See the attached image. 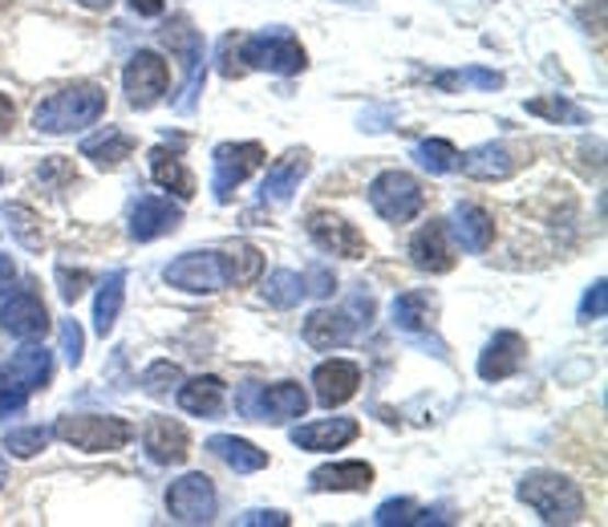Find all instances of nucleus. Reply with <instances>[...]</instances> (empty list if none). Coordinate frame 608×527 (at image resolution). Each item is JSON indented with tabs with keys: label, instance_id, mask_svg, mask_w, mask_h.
<instances>
[{
	"label": "nucleus",
	"instance_id": "ea45409f",
	"mask_svg": "<svg viewBox=\"0 0 608 527\" xmlns=\"http://www.w3.org/2000/svg\"><path fill=\"white\" fill-rule=\"evenodd\" d=\"M239 45H244V33H227V37H219V45H215V69H219L224 78H244V74H248Z\"/></svg>",
	"mask_w": 608,
	"mask_h": 527
},
{
	"label": "nucleus",
	"instance_id": "6ab92c4d",
	"mask_svg": "<svg viewBox=\"0 0 608 527\" xmlns=\"http://www.w3.org/2000/svg\"><path fill=\"white\" fill-rule=\"evenodd\" d=\"M308 171H313V155H308V150H284V155L268 167L264 183H260V203H264V208H284V203L296 195V187H301V179Z\"/></svg>",
	"mask_w": 608,
	"mask_h": 527
},
{
	"label": "nucleus",
	"instance_id": "6e6d98bb",
	"mask_svg": "<svg viewBox=\"0 0 608 527\" xmlns=\"http://www.w3.org/2000/svg\"><path fill=\"white\" fill-rule=\"evenodd\" d=\"M9 4H13V0H0V13H4V9H9Z\"/></svg>",
	"mask_w": 608,
	"mask_h": 527
},
{
	"label": "nucleus",
	"instance_id": "b1692460",
	"mask_svg": "<svg viewBox=\"0 0 608 527\" xmlns=\"http://www.w3.org/2000/svg\"><path fill=\"white\" fill-rule=\"evenodd\" d=\"M447 232L459 239V248L478 256V251H487L495 244V215L487 208H478V203H454Z\"/></svg>",
	"mask_w": 608,
	"mask_h": 527
},
{
	"label": "nucleus",
	"instance_id": "39448f33",
	"mask_svg": "<svg viewBox=\"0 0 608 527\" xmlns=\"http://www.w3.org/2000/svg\"><path fill=\"white\" fill-rule=\"evenodd\" d=\"M370 208L382 215L385 224H410L414 215H423L426 208V191L410 171H382L373 175L370 183Z\"/></svg>",
	"mask_w": 608,
	"mask_h": 527
},
{
	"label": "nucleus",
	"instance_id": "412c9836",
	"mask_svg": "<svg viewBox=\"0 0 608 527\" xmlns=\"http://www.w3.org/2000/svg\"><path fill=\"white\" fill-rule=\"evenodd\" d=\"M390 325L406 337H423V333H435L438 325V296L430 289H410L397 292L390 301Z\"/></svg>",
	"mask_w": 608,
	"mask_h": 527
},
{
	"label": "nucleus",
	"instance_id": "603ef678",
	"mask_svg": "<svg viewBox=\"0 0 608 527\" xmlns=\"http://www.w3.org/2000/svg\"><path fill=\"white\" fill-rule=\"evenodd\" d=\"M13 277H16V268H13V260L9 256H0V292L13 284Z\"/></svg>",
	"mask_w": 608,
	"mask_h": 527
},
{
	"label": "nucleus",
	"instance_id": "f257e3e1",
	"mask_svg": "<svg viewBox=\"0 0 608 527\" xmlns=\"http://www.w3.org/2000/svg\"><path fill=\"white\" fill-rule=\"evenodd\" d=\"M106 114V90L98 81H74L66 90L49 93L45 102L33 110V126L37 134H74L86 131Z\"/></svg>",
	"mask_w": 608,
	"mask_h": 527
},
{
	"label": "nucleus",
	"instance_id": "79ce46f5",
	"mask_svg": "<svg viewBox=\"0 0 608 527\" xmlns=\"http://www.w3.org/2000/svg\"><path fill=\"white\" fill-rule=\"evenodd\" d=\"M414 515H418V503L414 500H385L378 512H373V524H382V527H394V524H414Z\"/></svg>",
	"mask_w": 608,
	"mask_h": 527
},
{
	"label": "nucleus",
	"instance_id": "a18cd8bd",
	"mask_svg": "<svg viewBox=\"0 0 608 527\" xmlns=\"http://www.w3.org/2000/svg\"><path fill=\"white\" fill-rule=\"evenodd\" d=\"M61 354L74 369L81 366V354H86V337H81L78 321H61Z\"/></svg>",
	"mask_w": 608,
	"mask_h": 527
},
{
	"label": "nucleus",
	"instance_id": "9b49d317",
	"mask_svg": "<svg viewBox=\"0 0 608 527\" xmlns=\"http://www.w3.org/2000/svg\"><path fill=\"white\" fill-rule=\"evenodd\" d=\"M304 232H308V239L320 251H329V256H341V260H365L370 256V239L361 236L345 215H337V211H313Z\"/></svg>",
	"mask_w": 608,
	"mask_h": 527
},
{
	"label": "nucleus",
	"instance_id": "c756f323",
	"mask_svg": "<svg viewBox=\"0 0 608 527\" xmlns=\"http://www.w3.org/2000/svg\"><path fill=\"white\" fill-rule=\"evenodd\" d=\"M122 301H126V268H114L110 277H102L98 296H93V333H98V337H110V333H114Z\"/></svg>",
	"mask_w": 608,
	"mask_h": 527
},
{
	"label": "nucleus",
	"instance_id": "2f4dec72",
	"mask_svg": "<svg viewBox=\"0 0 608 527\" xmlns=\"http://www.w3.org/2000/svg\"><path fill=\"white\" fill-rule=\"evenodd\" d=\"M219 260H224V280L227 289H244V284H256L264 277V256L251 244H232V248H219Z\"/></svg>",
	"mask_w": 608,
	"mask_h": 527
},
{
	"label": "nucleus",
	"instance_id": "e433bc0d",
	"mask_svg": "<svg viewBox=\"0 0 608 527\" xmlns=\"http://www.w3.org/2000/svg\"><path fill=\"white\" fill-rule=\"evenodd\" d=\"M435 86H438V90H447V93L463 90V86H478V90H499L503 74H495V69L471 66V69H454V74H438Z\"/></svg>",
	"mask_w": 608,
	"mask_h": 527
},
{
	"label": "nucleus",
	"instance_id": "3c124183",
	"mask_svg": "<svg viewBox=\"0 0 608 527\" xmlns=\"http://www.w3.org/2000/svg\"><path fill=\"white\" fill-rule=\"evenodd\" d=\"M13 122H16V105L9 93H0V134H9L13 131Z\"/></svg>",
	"mask_w": 608,
	"mask_h": 527
},
{
	"label": "nucleus",
	"instance_id": "423d86ee",
	"mask_svg": "<svg viewBox=\"0 0 608 527\" xmlns=\"http://www.w3.org/2000/svg\"><path fill=\"white\" fill-rule=\"evenodd\" d=\"M244 66L248 69H268V74H280V78H292L308 66V53L289 29H268V33H256V37H244Z\"/></svg>",
	"mask_w": 608,
	"mask_h": 527
},
{
	"label": "nucleus",
	"instance_id": "f704fd0d",
	"mask_svg": "<svg viewBox=\"0 0 608 527\" xmlns=\"http://www.w3.org/2000/svg\"><path fill=\"white\" fill-rule=\"evenodd\" d=\"M414 162L430 175H450L459 171V146L447 143V138H423L414 146Z\"/></svg>",
	"mask_w": 608,
	"mask_h": 527
},
{
	"label": "nucleus",
	"instance_id": "c9c22d12",
	"mask_svg": "<svg viewBox=\"0 0 608 527\" xmlns=\"http://www.w3.org/2000/svg\"><path fill=\"white\" fill-rule=\"evenodd\" d=\"M49 438H54V430H45V426H9L0 447L9 450L13 459H37L41 450L49 447Z\"/></svg>",
	"mask_w": 608,
	"mask_h": 527
},
{
	"label": "nucleus",
	"instance_id": "5701e85b",
	"mask_svg": "<svg viewBox=\"0 0 608 527\" xmlns=\"http://www.w3.org/2000/svg\"><path fill=\"white\" fill-rule=\"evenodd\" d=\"M361 435V422L358 418H320V422H304L292 430V447L313 450V455H329V450L349 447L353 438Z\"/></svg>",
	"mask_w": 608,
	"mask_h": 527
},
{
	"label": "nucleus",
	"instance_id": "9d476101",
	"mask_svg": "<svg viewBox=\"0 0 608 527\" xmlns=\"http://www.w3.org/2000/svg\"><path fill=\"white\" fill-rule=\"evenodd\" d=\"M162 41H167V49L179 57V66H183V98L174 102V110H195L199 102V90H203V74H207V66H203V37H199L195 29L187 25V21H174V29L167 25L162 29Z\"/></svg>",
	"mask_w": 608,
	"mask_h": 527
},
{
	"label": "nucleus",
	"instance_id": "f3484780",
	"mask_svg": "<svg viewBox=\"0 0 608 527\" xmlns=\"http://www.w3.org/2000/svg\"><path fill=\"white\" fill-rule=\"evenodd\" d=\"M523 361H528V341L516 329H499L487 341V349L478 354V378L483 382H507L523 369Z\"/></svg>",
	"mask_w": 608,
	"mask_h": 527
},
{
	"label": "nucleus",
	"instance_id": "ddd939ff",
	"mask_svg": "<svg viewBox=\"0 0 608 527\" xmlns=\"http://www.w3.org/2000/svg\"><path fill=\"white\" fill-rule=\"evenodd\" d=\"M528 155L511 143H483V146H471L466 155H459V171L466 179H478V183H503L511 179L516 171H523Z\"/></svg>",
	"mask_w": 608,
	"mask_h": 527
},
{
	"label": "nucleus",
	"instance_id": "c03bdc74",
	"mask_svg": "<svg viewBox=\"0 0 608 527\" xmlns=\"http://www.w3.org/2000/svg\"><path fill=\"white\" fill-rule=\"evenodd\" d=\"M605 309H608L605 280H596L593 289L584 292V301H581V321H584V325H593V321H605Z\"/></svg>",
	"mask_w": 608,
	"mask_h": 527
},
{
	"label": "nucleus",
	"instance_id": "1a4fd4ad",
	"mask_svg": "<svg viewBox=\"0 0 608 527\" xmlns=\"http://www.w3.org/2000/svg\"><path fill=\"white\" fill-rule=\"evenodd\" d=\"M167 512H171L174 524H212L215 512H219L215 483L203 471L174 479L171 487H167Z\"/></svg>",
	"mask_w": 608,
	"mask_h": 527
},
{
	"label": "nucleus",
	"instance_id": "4468645a",
	"mask_svg": "<svg viewBox=\"0 0 608 527\" xmlns=\"http://www.w3.org/2000/svg\"><path fill=\"white\" fill-rule=\"evenodd\" d=\"M0 329L16 337V341H45V333L54 329V321H49V309H45L37 292L25 289L13 292L9 301L0 304Z\"/></svg>",
	"mask_w": 608,
	"mask_h": 527
},
{
	"label": "nucleus",
	"instance_id": "de8ad7c7",
	"mask_svg": "<svg viewBox=\"0 0 608 527\" xmlns=\"http://www.w3.org/2000/svg\"><path fill=\"white\" fill-rule=\"evenodd\" d=\"M304 277V292H313V296H329L333 289H337V277H333L329 268H308V272H301Z\"/></svg>",
	"mask_w": 608,
	"mask_h": 527
},
{
	"label": "nucleus",
	"instance_id": "f03ea898",
	"mask_svg": "<svg viewBox=\"0 0 608 527\" xmlns=\"http://www.w3.org/2000/svg\"><path fill=\"white\" fill-rule=\"evenodd\" d=\"M519 500L540 515L543 524H581L584 519V491L560 471H528L519 479Z\"/></svg>",
	"mask_w": 608,
	"mask_h": 527
},
{
	"label": "nucleus",
	"instance_id": "13d9d810",
	"mask_svg": "<svg viewBox=\"0 0 608 527\" xmlns=\"http://www.w3.org/2000/svg\"><path fill=\"white\" fill-rule=\"evenodd\" d=\"M0 183H4V171H0Z\"/></svg>",
	"mask_w": 608,
	"mask_h": 527
},
{
	"label": "nucleus",
	"instance_id": "7ed1b4c3",
	"mask_svg": "<svg viewBox=\"0 0 608 527\" xmlns=\"http://www.w3.org/2000/svg\"><path fill=\"white\" fill-rule=\"evenodd\" d=\"M54 438L86 455H114L134 438V426L119 414H66L57 418Z\"/></svg>",
	"mask_w": 608,
	"mask_h": 527
},
{
	"label": "nucleus",
	"instance_id": "6e6552de",
	"mask_svg": "<svg viewBox=\"0 0 608 527\" xmlns=\"http://www.w3.org/2000/svg\"><path fill=\"white\" fill-rule=\"evenodd\" d=\"M171 86V61L155 49H138L122 69V90L134 110H155Z\"/></svg>",
	"mask_w": 608,
	"mask_h": 527
},
{
	"label": "nucleus",
	"instance_id": "473e14b6",
	"mask_svg": "<svg viewBox=\"0 0 608 527\" xmlns=\"http://www.w3.org/2000/svg\"><path fill=\"white\" fill-rule=\"evenodd\" d=\"M0 220L9 224V232H13L29 251L45 248V227H41V215L33 208H25V203H4V208H0Z\"/></svg>",
	"mask_w": 608,
	"mask_h": 527
},
{
	"label": "nucleus",
	"instance_id": "a878e982",
	"mask_svg": "<svg viewBox=\"0 0 608 527\" xmlns=\"http://www.w3.org/2000/svg\"><path fill=\"white\" fill-rule=\"evenodd\" d=\"M134 134L119 131V126H102L98 134L81 138V158H90L98 171H119L122 162L134 155Z\"/></svg>",
	"mask_w": 608,
	"mask_h": 527
},
{
	"label": "nucleus",
	"instance_id": "cd10ccee",
	"mask_svg": "<svg viewBox=\"0 0 608 527\" xmlns=\"http://www.w3.org/2000/svg\"><path fill=\"white\" fill-rule=\"evenodd\" d=\"M174 397H179V406H183L187 414H195V418H219L227 406V385L219 382V378H212V373H203V378L179 382Z\"/></svg>",
	"mask_w": 608,
	"mask_h": 527
},
{
	"label": "nucleus",
	"instance_id": "09e8293b",
	"mask_svg": "<svg viewBox=\"0 0 608 527\" xmlns=\"http://www.w3.org/2000/svg\"><path fill=\"white\" fill-rule=\"evenodd\" d=\"M239 524H244V527H260V524L284 527V524H289V515H284V512H248V515H239Z\"/></svg>",
	"mask_w": 608,
	"mask_h": 527
},
{
	"label": "nucleus",
	"instance_id": "37998d69",
	"mask_svg": "<svg viewBox=\"0 0 608 527\" xmlns=\"http://www.w3.org/2000/svg\"><path fill=\"white\" fill-rule=\"evenodd\" d=\"M37 183L41 187H61V191H66V187L78 183V171L69 167L66 158H45V162H41V171H37Z\"/></svg>",
	"mask_w": 608,
	"mask_h": 527
},
{
	"label": "nucleus",
	"instance_id": "aec40b11",
	"mask_svg": "<svg viewBox=\"0 0 608 527\" xmlns=\"http://www.w3.org/2000/svg\"><path fill=\"white\" fill-rule=\"evenodd\" d=\"M179 224H183V208H179V203L159 199V195H143L131 211V239L155 244V239L179 232Z\"/></svg>",
	"mask_w": 608,
	"mask_h": 527
},
{
	"label": "nucleus",
	"instance_id": "4c0bfd02",
	"mask_svg": "<svg viewBox=\"0 0 608 527\" xmlns=\"http://www.w3.org/2000/svg\"><path fill=\"white\" fill-rule=\"evenodd\" d=\"M179 382H183V369L174 361H155L143 369V390L150 397H167L171 390H179Z\"/></svg>",
	"mask_w": 608,
	"mask_h": 527
},
{
	"label": "nucleus",
	"instance_id": "7c9ffc66",
	"mask_svg": "<svg viewBox=\"0 0 608 527\" xmlns=\"http://www.w3.org/2000/svg\"><path fill=\"white\" fill-rule=\"evenodd\" d=\"M207 450H212L215 459H224L236 474H256V471H264V467H268V450H260L256 442H248V438H236V435L207 438Z\"/></svg>",
	"mask_w": 608,
	"mask_h": 527
},
{
	"label": "nucleus",
	"instance_id": "c85d7f7f",
	"mask_svg": "<svg viewBox=\"0 0 608 527\" xmlns=\"http://www.w3.org/2000/svg\"><path fill=\"white\" fill-rule=\"evenodd\" d=\"M150 179H155L162 191H171L179 203L195 199V175L187 171L183 158L174 155V150H167V146H155V150H150Z\"/></svg>",
	"mask_w": 608,
	"mask_h": 527
},
{
	"label": "nucleus",
	"instance_id": "0eeeda50",
	"mask_svg": "<svg viewBox=\"0 0 608 527\" xmlns=\"http://www.w3.org/2000/svg\"><path fill=\"white\" fill-rule=\"evenodd\" d=\"M264 167V146L260 143H219L212 150V195L215 203H232L236 187H244L251 175Z\"/></svg>",
	"mask_w": 608,
	"mask_h": 527
},
{
	"label": "nucleus",
	"instance_id": "a19ab883",
	"mask_svg": "<svg viewBox=\"0 0 608 527\" xmlns=\"http://www.w3.org/2000/svg\"><path fill=\"white\" fill-rule=\"evenodd\" d=\"M54 277H57V292H61L66 304H78L86 296V289L93 284V272H86V268H66V264H57Z\"/></svg>",
	"mask_w": 608,
	"mask_h": 527
},
{
	"label": "nucleus",
	"instance_id": "8fccbe9b",
	"mask_svg": "<svg viewBox=\"0 0 608 527\" xmlns=\"http://www.w3.org/2000/svg\"><path fill=\"white\" fill-rule=\"evenodd\" d=\"M138 16H162L167 13V0H126Z\"/></svg>",
	"mask_w": 608,
	"mask_h": 527
},
{
	"label": "nucleus",
	"instance_id": "864d4df0",
	"mask_svg": "<svg viewBox=\"0 0 608 527\" xmlns=\"http://www.w3.org/2000/svg\"><path fill=\"white\" fill-rule=\"evenodd\" d=\"M74 4H81V9H90V13H106L114 0H74Z\"/></svg>",
	"mask_w": 608,
	"mask_h": 527
},
{
	"label": "nucleus",
	"instance_id": "bb28decb",
	"mask_svg": "<svg viewBox=\"0 0 608 527\" xmlns=\"http://www.w3.org/2000/svg\"><path fill=\"white\" fill-rule=\"evenodd\" d=\"M378 471L361 459H345V462H325L308 474V487L313 491H370Z\"/></svg>",
	"mask_w": 608,
	"mask_h": 527
},
{
	"label": "nucleus",
	"instance_id": "58836bf2",
	"mask_svg": "<svg viewBox=\"0 0 608 527\" xmlns=\"http://www.w3.org/2000/svg\"><path fill=\"white\" fill-rule=\"evenodd\" d=\"M528 114L548 122H572V126L588 122V114H584L581 105H572L568 98H536V102H528Z\"/></svg>",
	"mask_w": 608,
	"mask_h": 527
},
{
	"label": "nucleus",
	"instance_id": "dca6fc26",
	"mask_svg": "<svg viewBox=\"0 0 608 527\" xmlns=\"http://www.w3.org/2000/svg\"><path fill=\"white\" fill-rule=\"evenodd\" d=\"M143 447H146V459L159 462V467H183L187 455H191V435H187L183 422L155 414L143 426Z\"/></svg>",
	"mask_w": 608,
	"mask_h": 527
},
{
	"label": "nucleus",
	"instance_id": "f8f14e48",
	"mask_svg": "<svg viewBox=\"0 0 608 527\" xmlns=\"http://www.w3.org/2000/svg\"><path fill=\"white\" fill-rule=\"evenodd\" d=\"M162 280L179 292H219V289H227L219 251H183L179 260H171L167 268H162Z\"/></svg>",
	"mask_w": 608,
	"mask_h": 527
},
{
	"label": "nucleus",
	"instance_id": "4be33fe9",
	"mask_svg": "<svg viewBox=\"0 0 608 527\" xmlns=\"http://www.w3.org/2000/svg\"><path fill=\"white\" fill-rule=\"evenodd\" d=\"M410 264L430 277H442L454 268V248H450V232L442 220H430L410 236Z\"/></svg>",
	"mask_w": 608,
	"mask_h": 527
},
{
	"label": "nucleus",
	"instance_id": "2eb2a0df",
	"mask_svg": "<svg viewBox=\"0 0 608 527\" xmlns=\"http://www.w3.org/2000/svg\"><path fill=\"white\" fill-rule=\"evenodd\" d=\"M361 316L345 304V309H313L304 316V341L313 349H341L358 337Z\"/></svg>",
	"mask_w": 608,
	"mask_h": 527
},
{
	"label": "nucleus",
	"instance_id": "a211bd4d",
	"mask_svg": "<svg viewBox=\"0 0 608 527\" xmlns=\"http://www.w3.org/2000/svg\"><path fill=\"white\" fill-rule=\"evenodd\" d=\"M361 385V366L358 361H345V357H333V361H320L313 369V397H317L325 410L345 406L349 397H358Z\"/></svg>",
	"mask_w": 608,
	"mask_h": 527
},
{
	"label": "nucleus",
	"instance_id": "49530a36",
	"mask_svg": "<svg viewBox=\"0 0 608 527\" xmlns=\"http://www.w3.org/2000/svg\"><path fill=\"white\" fill-rule=\"evenodd\" d=\"M25 402H29L25 385H16L13 378H4V382H0V418H13V414H21Z\"/></svg>",
	"mask_w": 608,
	"mask_h": 527
},
{
	"label": "nucleus",
	"instance_id": "5fc2aeb1",
	"mask_svg": "<svg viewBox=\"0 0 608 527\" xmlns=\"http://www.w3.org/2000/svg\"><path fill=\"white\" fill-rule=\"evenodd\" d=\"M9 483V462H4V455H0V487Z\"/></svg>",
	"mask_w": 608,
	"mask_h": 527
},
{
	"label": "nucleus",
	"instance_id": "20e7f679",
	"mask_svg": "<svg viewBox=\"0 0 608 527\" xmlns=\"http://www.w3.org/2000/svg\"><path fill=\"white\" fill-rule=\"evenodd\" d=\"M236 410L251 422H268V426H284L292 418H304L308 394L301 382H277V385H256L248 382L236 394Z\"/></svg>",
	"mask_w": 608,
	"mask_h": 527
},
{
	"label": "nucleus",
	"instance_id": "393cba45",
	"mask_svg": "<svg viewBox=\"0 0 608 527\" xmlns=\"http://www.w3.org/2000/svg\"><path fill=\"white\" fill-rule=\"evenodd\" d=\"M4 378H13L16 385H25L29 394H37L54 382V354L41 341H25V349H16L13 361L4 366Z\"/></svg>",
	"mask_w": 608,
	"mask_h": 527
},
{
	"label": "nucleus",
	"instance_id": "72a5a7b5",
	"mask_svg": "<svg viewBox=\"0 0 608 527\" xmlns=\"http://www.w3.org/2000/svg\"><path fill=\"white\" fill-rule=\"evenodd\" d=\"M301 296H308V292H304V277H301V272H292V268H277V272H268L264 301L272 304V309H296V304H301Z\"/></svg>",
	"mask_w": 608,
	"mask_h": 527
},
{
	"label": "nucleus",
	"instance_id": "4d7b16f0",
	"mask_svg": "<svg viewBox=\"0 0 608 527\" xmlns=\"http://www.w3.org/2000/svg\"><path fill=\"white\" fill-rule=\"evenodd\" d=\"M345 4H358V0H345Z\"/></svg>",
	"mask_w": 608,
	"mask_h": 527
}]
</instances>
